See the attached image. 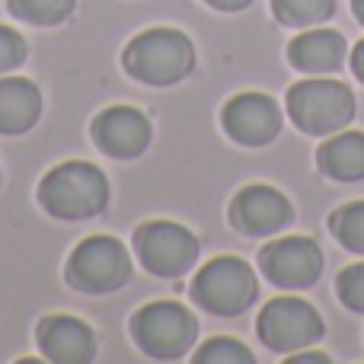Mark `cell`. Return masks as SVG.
<instances>
[{"mask_svg": "<svg viewBox=\"0 0 364 364\" xmlns=\"http://www.w3.org/2000/svg\"><path fill=\"white\" fill-rule=\"evenodd\" d=\"M208 6H214V10H224V13H233V10H243V6H250L252 0H205Z\"/></svg>", "mask_w": 364, "mask_h": 364, "instance_id": "obj_25", "label": "cell"}, {"mask_svg": "<svg viewBox=\"0 0 364 364\" xmlns=\"http://www.w3.org/2000/svg\"><path fill=\"white\" fill-rule=\"evenodd\" d=\"M134 250L147 272L160 278H179L198 259V240L173 220H151L134 230Z\"/></svg>", "mask_w": 364, "mask_h": 364, "instance_id": "obj_8", "label": "cell"}, {"mask_svg": "<svg viewBox=\"0 0 364 364\" xmlns=\"http://www.w3.org/2000/svg\"><path fill=\"white\" fill-rule=\"evenodd\" d=\"M134 342L144 348L151 358L176 361L195 346L198 323L176 301H154L141 307L132 320Z\"/></svg>", "mask_w": 364, "mask_h": 364, "instance_id": "obj_5", "label": "cell"}, {"mask_svg": "<svg viewBox=\"0 0 364 364\" xmlns=\"http://www.w3.org/2000/svg\"><path fill=\"white\" fill-rule=\"evenodd\" d=\"M294 220V208L278 188L246 186L230 201V224L246 237H269Z\"/></svg>", "mask_w": 364, "mask_h": 364, "instance_id": "obj_11", "label": "cell"}, {"mask_svg": "<svg viewBox=\"0 0 364 364\" xmlns=\"http://www.w3.org/2000/svg\"><path fill=\"white\" fill-rule=\"evenodd\" d=\"M23 58H26L23 36H19L16 29H10V26H0V74L19 68V64H23Z\"/></svg>", "mask_w": 364, "mask_h": 364, "instance_id": "obj_22", "label": "cell"}, {"mask_svg": "<svg viewBox=\"0 0 364 364\" xmlns=\"http://www.w3.org/2000/svg\"><path fill=\"white\" fill-rule=\"evenodd\" d=\"M38 348L55 364H87L96 358V336L77 316H45L38 323Z\"/></svg>", "mask_w": 364, "mask_h": 364, "instance_id": "obj_13", "label": "cell"}, {"mask_svg": "<svg viewBox=\"0 0 364 364\" xmlns=\"http://www.w3.org/2000/svg\"><path fill=\"white\" fill-rule=\"evenodd\" d=\"M128 278L132 259L115 237H87L68 259V284L83 294H112Z\"/></svg>", "mask_w": 364, "mask_h": 364, "instance_id": "obj_6", "label": "cell"}, {"mask_svg": "<svg viewBox=\"0 0 364 364\" xmlns=\"http://www.w3.org/2000/svg\"><path fill=\"white\" fill-rule=\"evenodd\" d=\"M288 115L304 134L326 138L355 119V93L333 77H307L288 90Z\"/></svg>", "mask_w": 364, "mask_h": 364, "instance_id": "obj_3", "label": "cell"}, {"mask_svg": "<svg viewBox=\"0 0 364 364\" xmlns=\"http://www.w3.org/2000/svg\"><path fill=\"white\" fill-rule=\"evenodd\" d=\"M122 64L134 80L147 83V87H170L192 74L195 45L179 29L157 26V29H147L132 38V45L122 55Z\"/></svg>", "mask_w": 364, "mask_h": 364, "instance_id": "obj_1", "label": "cell"}, {"mask_svg": "<svg viewBox=\"0 0 364 364\" xmlns=\"http://www.w3.org/2000/svg\"><path fill=\"white\" fill-rule=\"evenodd\" d=\"M348 64H352V74L364 83V42H358L352 48V55H348Z\"/></svg>", "mask_w": 364, "mask_h": 364, "instance_id": "obj_24", "label": "cell"}, {"mask_svg": "<svg viewBox=\"0 0 364 364\" xmlns=\"http://www.w3.org/2000/svg\"><path fill=\"white\" fill-rule=\"evenodd\" d=\"M329 233L346 250L364 256V201H348L329 214Z\"/></svg>", "mask_w": 364, "mask_h": 364, "instance_id": "obj_18", "label": "cell"}, {"mask_svg": "<svg viewBox=\"0 0 364 364\" xmlns=\"http://www.w3.org/2000/svg\"><path fill=\"white\" fill-rule=\"evenodd\" d=\"M259 269L284 291L314 288L323 275V252L310 237H282L259 252Z\"/></svg>", "mask_w": 364, "mask_h": 364, "instance_id": "obj_9", "label": "cell"}, {"mask_svg": "<svg viewBox=\"0 0 364 364\" xmlns=\"http://www.w3.org/2000/svg\"><path fill=\"white\" fill-rule=\"evenodd\" d=\"M346 58H348V45H346V38H342V32L320 29V26L304 29L301 36L288 45L291 68H297L301 74H310V77L336 74V70H342Z\"/></svg>", "mask_w": 364, "mask_h": 364, "instance_id": "obj_14", "label": "cell"}, {"mask_svg": "<svg viewBox=\"0 0 364 364\" xmlns=\"http://www.w3.org/2000/svg\"><path fill=\"white\" fill-rule=\"evenodd\" d=\"M38 201L58 220H87L109 205V179L83 160H70L38 182Z\"/></svg>", "mask_w": 364, "mask_h": 364, "instance_id": "obj_2", "label": "cell"}, {"mask_svg": "<svg viewBox=\"0 0 364 364\" xmlns=\"http://www.w3.org/2000/svg\"><path fill=\"white\" fill-rule=\"evenodd\" d=\"M192 297L214 316H240L259 297L256 272L237 256H218L195 275Z\"/></svg>", "mask_w": 364, "mask_h": 364, "instance_id": "obj_4", "label": "cell"}, {"mask_svg": "<svg viewBox=\"0 0 364 364\" xmlns=\"http://www.w3.org/2000/svg\"><path fill=\"white\" fill-rule=\"evenodd\" d=\"M316 166L323 176L336 182L364 179V132H336L316 151Z\"/></svg>", "mask_w": 364, "mask_h": 364, "instance_id": "obj_16", "label": "cell"}, {"mask_svg": "<svg viewBox=\"0 0 364 364\" xmlns=\"http://www.w3.org/2000/svg\"><path fill=\"white\" fill-rule=\"evenodd\" d=\"M77 0H6L13 16L26 19L32 26H58L74 13Z\"/></svg>", "mask_w": 364, "mask_h": 364, "instance_id": "obj_19", "label": "cell"}, {"mask_svg": "<svg viewBox=\"0 0 364 364\" xmlns=\"http://www.w3.org/2000/svg\"><path fill=\"white\" fill-rule=\"evenodd\" d=\"M151 122L132 106H109L93 122V141L115 160H132L151 147Z\"/></svg>", "mask_w": 364, "mask_h": 364, "instance_id": "obj_12", "label": "cell"}, {"mask_svg": "<svg viewBox=\"0 0 364 364\" xmlns=\"http://www.w3.org/2000/svg\"><path fill=\"white\" fill-rule=\"evenodd\" d=\"M42 115V93L26 77H0V134H23Z\"/></svg>", "mask_w": 364, "mask_h": 364, "instance_id": "obj_15", "label": "cell"}, {"mask_svg": "<svg viewBox=\"0 0 364 364\" xmlns=\"http://www.w3.org/2000/svg\"><path fill=\"white\" fill-rule=\"evenodd\" d=\"M336 294L352 314H364V262H355L339 272L336 278Z\"/></svg>", "mask_w": 364, "mask_h": 364, "instance_id": "obj_21", "label": "cell"}, {"mask_svg": "<svg viewBox=\"0 0 364 364\" xmlns=\"http://www.w3.org/2000/svg\"><path fill=\"white\" fill-rule=\"evenodd\" d=\"M352 13H355V19L364 26V0H352Z\"/></svg>", "mask_w": 364, "mask_h": 364, "instance_id": "obj_26", "label": "cell"}, {"mask_svg": "<svg viewBox=\"0 0 364 364\" xmlns=\"http://www.w3.org/2000/svg\"><path fill=\"white\" fill-rule=\"evenodd\" d=\"M224 132L243 147L272 144L282 132V109L265 93H237L220 112Z\"/></svg>", "mask_w": 364, "mask_h": 364, "instance_id": "obj_10", "label": "cell"}, {"mask_svg": "<svg viewBox=\"0 0 364 364\" xmlns=\"http://www.w3.org/2000/svg\"><path fill=\"white\" fill-rule=\"evenodd\" d=\"M272 13L282 26L310 29V26H320L333 16L336 0H272Z\"/></svg>", "mask_w": 364, "mask_h": 364, "instance_id": "obj_17", "label": "cell"}, {"mask_svg": "<svg viewBox=\"0 0 364 364\" xmlns=\"http://www.w3.org/2000/svg\"><path fill=\"white\" fill-rule=\"evenodd\" d=\"M256 333L265 348L291 355L297 348L316 346L326 333V326H323V316L316 314V307L304 297H275L259 314Z\"/></svg>", "mask_w": 364, "mask_h": 364, "instance_id": "obj_7", "label": "cell"}, {"mask_svg": "<svg viewBox=\"0 0 364 364\" xmlns=\"http://www.w3.org/2000/svg\"><path fill=\"white\" fill-rule=\"evenodd\" d=\"M195 361L198 364H252V352L237 339H227V336H218V339H208L205 346L195 352Z\"/></svg>", "mask_w": 364, "mask_h": 364, "instance_id": "obj_20", "label": "cell"}, {"mask_svg": "<svg viewBox=\"0 0 364 364\" xmlns=\"http://www.w3.org/2000/svg\"><path fill=\"white\" fill-rule=\"evenodd\" d=\"M333 358L323 352H291L288 355V364H329Z\"/></svg>", "mask_w": 364, "mask_h": 364, "instance_id": "obj_23", "label": "cell"}]
</instances>
